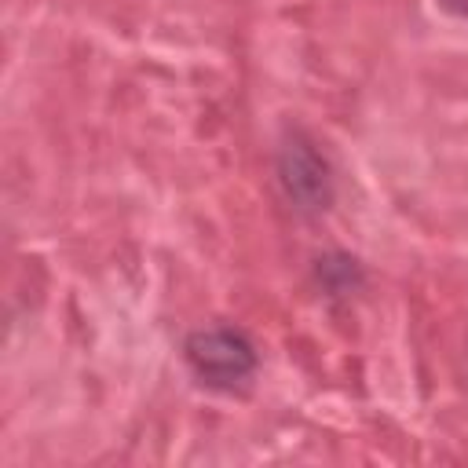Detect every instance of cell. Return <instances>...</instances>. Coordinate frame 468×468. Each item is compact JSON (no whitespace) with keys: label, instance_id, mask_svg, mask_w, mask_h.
<instances>
[{"label":"cell","instance_id":"1","mask_svg":"<svg viewBox=\"0 0 468 468\" xmlns=\"http://www.w3.org/2000/svg\"><path fill=\"white\" fill-rule=\"evenodd\" d=\"M190 373L212 391H241L252 384L260 355L256 344L234 325H205L183 340Z\"/></svg>","mask_w":468,"mask_h":468},{"label":"cell","instance_id":"2","mask_svg":"<svg viewBox=\"0 0 468 468\" xmlns=\"http://www.w3.org/2000/svg\"><path fill=\"white\" fill-rule=\"evenodd\" d=\"M278 186L300 216H322L333 205V168L318 143L292 128L278 146Z\"/></svg>","mask_w":468,"mask_h":468},{"label":"cell","instance_id":"3","mask_svg":"<svg viewBox=\"0 0 468 468\" xmlns=\"http://www.w3.org/2000/svg\"><path fill=\"white\" fill-rule=\"evenodd\" d=\"M318 278L325 282L329 292H351L362 282L358 263L351 256H325V260H318Z\"/></svg>","mask_w":468,"mask_h":468}]
</instances>
